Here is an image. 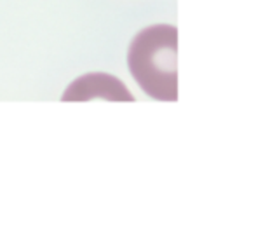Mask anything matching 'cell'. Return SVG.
Returning a JSON list of instances; mask_svg holds the SVG:
<instances>
[{
    "instance_id": "1",
    "label": "cell",
    "mask_w": 256,
    "mask_h": 251,
    "mask_svg": "<svg viewBox=\"0 0 256 251\" xmlns=\"http://www.w3.org/2000/svg\"><path fill=\"white\" fill-rule=\"evenodd\" d=\"M178 30L171 24H155L140 32L129 48V70L148 96L162 102L178 100L176 78Z\"/></svg>"
}]
</instances>
